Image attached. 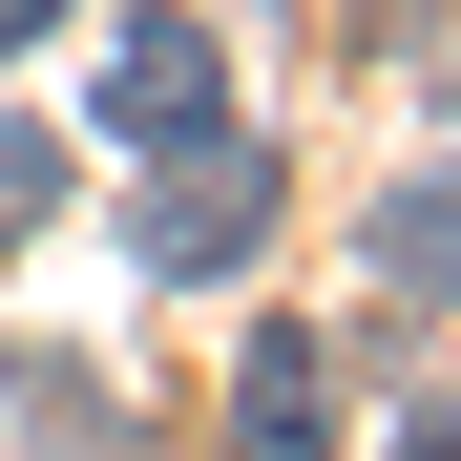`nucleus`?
<instances>
[{
  "label": "nucleus",
  "instance_id": "1",
  "mask_svg": "<svg viewBox=\"0 0 461 461\" xmlns=\"http://www.w3.org/2000/svg\"><path fill=\"white\" fill-rule=\"evenodd\" d=\"M126 252L168 273V294H210V273H252V252H273V147H230V126H189V147H147V189H126Z\"/></svg>",
  "mask_w": 461,
  "mask_h": 461
},
{
  "label": "nucleus",
  "instance_id": "2",
  "mask_svg": "<svg viewBox=\"0 0 461 461\" xmlns=\"http://www.w3.org/2000/svg\"><path fill=\"white\" fill-rule=\"evenodd\" d=\"M105 126H126V147H189V126H230V42L189 22V0L105 42Z\"/></svg>",
  "mask_w": 461,
  "mask_h": 461
},
{
  "label": "nucleus",
  "instance_id": "3",
  "mask_svg": "<svg viewBox=\"0 0 461 461\" xmlns=\"http://www.w3.org/2000/svg\"><path fill=\"white\" fill-rule=\"evenodd\" d=\"M230 461H336V336H252L230 357Z\"/></svg>",
  "mask_w": 461,
  "mask_h": 461
},
{
  "label": "nucleus",
  "instance_id": "4",
  "mask_svg": "<svg viewBox=\"0 0 461 461\" xmlns=\"http://www.w3.org/2000/svg\"><path fill=\"white\" fill-rule=\"evenodd\" d=\"M357 294H377V315H440V294H461V168L377 189V252H357Z\"/></svg>",
  "mask_w": 461,
  "mask_h": 461
},
{
  "label": "nucleus",
  "instance_id": "5",
  "mask_svg": "<svg viewBox=\"0 0 461 461\" xmlns=\"http://www.w3.org/2000/svg\"><path fill=\"white\" fill-rule=\"evenodd\" d=\"M42 210H63V147H42V126H0V252H22Z\"/></svg>",
  "mask_w": 461,
  "mask_h": 461
},
{
  "label": "nucleus",
  "instance_id": "6",
  "mask_svg": "<svg viewBox=\"0 0 461 461\" xmlns=\"http://www.w3.org/2000/svg\"><path fill=\"white\" fill-rule=\"evenodd\" d=\"M42 22H85V0H0V63H22V42H42Z\"/></svg>",
  "mask_w": 461,
  "mask_h": 461
},
{
  "label": "nucleus",
  "instance_id": "7",
  "mask_svg": "<svg viewBox=\"0 0 461 461\" xmlns=\"http://www.w3.org/2000/svg\"><path fill=\"white\" fill-rule=\"evenodd\" d=\"M399 461H461V420H399Z\"/></svg>",
  "mask_w": 461,
  "mask_h": 461
}]
</instances>
